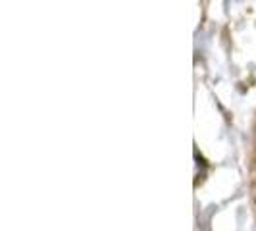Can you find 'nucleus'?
<instances>
[{
	"label": "nucleus",
	"mask_w": 256,
	"mask_h": 231,
	"mask_svg": "<svg viewBox=\"0 0 256 231\" xmlns=\"http://www.w3.org/2000/svg\"><path fill=\"white\" fill-rule=\"evenodd\" d=\"M254 166H256V160H254ZM254 180H256V172H254Z\"/></svg>",
	"instance_id": "obj_1"
}]
</instances>
